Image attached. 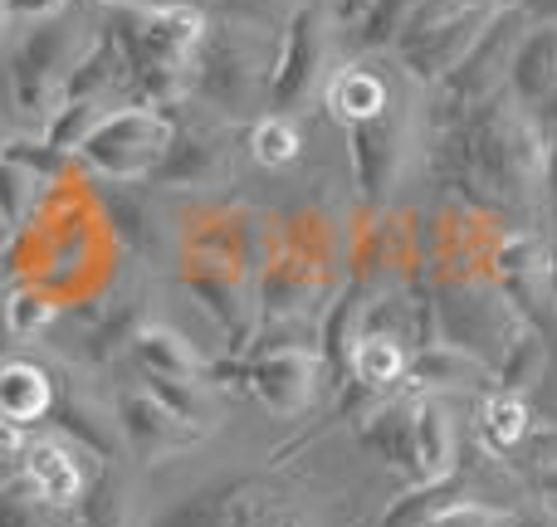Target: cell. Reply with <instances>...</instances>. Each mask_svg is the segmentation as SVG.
<instances>
[{"instance_id": "obj_1", "label": "cell", "mask_w": 557, "mask_h": 527, "mask_svg": "<svg viewBox=\"0 0 557 527\" xmlns=\"http://www.w3.org/2000/svg\"><path fill=\"white\" fill-rule=\"evenodd\" d=\"M172 147V123L143 108L127 113H108L94 123V133L78 142V152L108 176H137L147 166H157V156Z\"/></svg>"}, {"instance_id": "obj_2", "label": "cell", "mask_w": 557, "mask_h": 527, "mask_svg": "<svg viewBox=\"0 0 557 527\" xmlns=\"http://www.w3.org/2000/svg\"><path fill=\"white\" fill-rule=\"evenodd\" d=\"M117 35L133 45V54H143L147 74H176L201 39V15L186 5H127Z\"/></svg>"}, {"instance_id": "obj_3", "label": "cell", "mask_w": 557, "mask_h": 527, "mask_svg": "<svg viewBox=\"0 0 557 527\" xmlns=\"http://www.w3.org/2000/svg\"><path fill=\"white\" fill-rule=\"evenodd\" d=\"M20 474H25L29 493H35L39 503H49V509H69V503H78V493H84V469H78V460L59 440L29 444L25 460H20Z\"/></svg>"}, {"instance_id": "obj_4", "label": "cell", "mask_w": 557, "mask_h": 527, "mask_svg": "<svg viewBox=\"0 0 557 527\" xmlns=\"http://www.w3.org/2000/svg\"><path fill=\"white\" fill-rule=\"evenodd\" d=\"M59 45H64L59 29H39V35H29V45L15 54V88L35 117H45L49 103L59 98V88H64V68H54Z\"/></svg>"}, {"instance_id": "obj_5", "label": "cell", "mask_w": 557, "mask_h": 527, "mask_svg": "<svg viewBox=\"0 0 557 527\" xmlns=\"http://www.w3.org/2000/svg\"><path fill=\"white\" fill-rule=\"evenodd\" d=\"M411 430V469L421 484H441L455 469V430L441 401H421L406 421Z\"/></svg>"}, {"instance_id": "obj_6", "label": "cell", "mask_w": 557, "mask_h": 527, "mask_svg": "<svg viewBox=\"0 0 557 527\" xmlns=\"http://www.w3.org/2000/svg\"><path fill=\"white\" fill-rule=\"evenodd\" d=\"M480 10H460V15H450V20H441L435 29H425V35H416V39H401V54L416 64V74H425V78H435L441 68H455L465 59V49L480 39Z\"/></svg>"}, {"instance_id": "obj_7", "label": "cell", "mask_w": 557, "mask_h": 527, "mask_svg": "<svg viewBox=\"0 0 557 527\" xmlns=\"http://www.w3.org/2000/svg\"><path fill=\"white\" fill-rule=\"evenodd\" d=\"M54 391H49L45 372L29 362H5L0 366V421L10 425H29L49 411Z\"/></svg>"}, {"instance_id": "obj_8", "label": "cell", "mask_w": 557, "mask_h": 527, "mask_svg": "<svg viewBox=\"0 0 557 527\" xmlns=\"http://www.w3.org/2000/svg\"><path fill=\"white\" fill-rule=\"evenodd\" d=\"M327 108H333L343 123L362 127V123H382L386 113V84L367 68H343V74L327 84Z\"/></svg>"}, {"instance_id": "obj_9", "label": "cell", "mask_w": 557, "mask_h": 527, "mask_svg": "<svg viewBox=\"0 0 557 527\" xmlns=\"http://www.w3.org/2000/svg\"><path fill=\"white\" fill-rule=\"evenodd\" d=\"M313 64H318V15L313 10H298L294 25H288V49L274 74V103H288V98L304 93Z\"/></svg>"}, {"instance_id": "obj_10", "label": "cell", "mask_w": 557, "mask_h": 527, "mask_svg": "<svg viewBox=\"0 0 557 527\" xmlns=\"http://www.w3.org/2000/svg\"><path fill=\"white\" fill-rule=\"evenodd\" d=\"M255 391H260L278 415H288L294 405H304V396H308V362L304 356H278V362H264Z\"/></svg>"}, {"instance_id": "obj_11", "label": "cell", "mask_w": 557, "mask_h": 527, "mask_svg": "<svg viewBox=\"0 0 557 527\" xmlns=\"http://www.w3.org/2000/svg\"><path fill=\"white\" fill-rule=\"evenodd\" d=\"M352 372H357V381H367V386H392L396 376L406 372V352L382 332L362 337L352 352Z\"/></svg>"}, {"instance_id": "obj_12", "label": "cell", "mask_w": 557, "mask_h": 527, "mask_svg": "<svg viewBox=\"0 0 557 527\" xmlns=\"http://www.w3.org/2000/svg\"><path fill=\"white\" fill-rule=\"evenodd\" d=\"M484 440L494 444V450H513V444L529 435V405L519 401V396H509V391H499V396H490L484 401Z\"/></svg>"}, {"instance_id": "obj_13", "label": "cell", "mask_w": 557, "mask_h": 527, "mask_svg": "<svg viewBox=\"0 0 557 527\" xmlns=\"http://www.w3.org/2000/svg\"><path fill=\"white\" fill-rule=\"evenodd\" d=\"M255 156H260L264 166H288L298 156V127L288 123L284 113L264 117V123L255 127Z\"/></svg>"}, {"instance_id": "obj_14", "label": "cell", "mask_w": 557, "mask_h": 527, "mask_svg": "<svg viewBox=\"0 0 557 527\" xmlns=\"http://www.w3.org/2000/svg\"><path fill=\"white\" fill-rule=\"evenodd\" d=\"M416 5H421V0H372V5H367L362 29H357V45H382V39H396Z\"/></svg>"}, {"instance_id": "obj_15", "label": "cell", "mask_w": 557, "mask_h": 527, "mask_svg": "<svg viewBox=\"0 0 557 527\" xmlns=\"http://www.w3.org/2000/svg\"><path fill=\"white\" fill-rule=\"evenodd\" d=\"M98 123V108L88 103V98H78V103L64 108V117H54V127H49V147H78L88 133H94Z\"/></svg>"}, {"instance_id": "obj_16", "label": "cell", "mask_w": 557, "mask_h": 527, "mask_svg": "<svg viewBox=\"0 0 557 527\" xmlns=\"http://www.w3.org/2000/svg\"><path fill=\"white\" fill-rule=\"evenodd\" d=\"M425 527H509V523H504L499 513H484V509H474V503H460V509L441 513V518H431Z\"/></svg>"}, {"instance_id": "obj_17", "label": "cell", "mask_w": 557, "mask_h": 527, "mask_svg": "<svg viewBox=\"0 0 557 527\" xmlns=\"http://www.w3.org/2000/svg\"><path fill=\"white\" fill-rule=\"evenodd\" d=\"M45 317H49V308L39 303L35 293H15V298H10V327H15V332H35Z\"/></svg>"}, {"instance_id": "obj_18", "label": "cell", "mask_w": 557, "mask_h": 527, "mask_svg": "<svg viewBox=\"0 0 557 527\" xmlns=\"http://www.w3.org/2000/svg\"><path fill=\"white\" fill-rule=\"evenodd\" d=\"M25 425H10V421H0V460L5 464H15L20 469V460H25Z\"/></svg>"}, {"instance_id": "obj_19", "label": "cell", "mask_w": 557, "mask_h": 527, "mask_svg": "<svg viewBox=\"0 0 557 527\" xmlns=\"http://www.w3.org/2000/svg\"><path fill=\"white\" fill-rule=\"evenodd\" d=\"M64 0H5V10H15V15H45V10H59Z\"/></svg>"}, {"instance_id": "obj_20", "label": "cell", "mask_w": 557, "mask_h": 527, "mask_svg": "<svg viewBox=\"0 0 557 527\" xmlns=\"http://www.w3.org/2000/svg\"><path fill=\"white\" fill-rule=\"evenodd\" d=\"M15 474H20V469H15V464H5V460H0V489H5V484H10V479H15Z\"/></svg>"}, {"instance_id": "obj_21", "label": "cell", "mask_w": 557, "mask_h": 527, "mask_svg": "<svg viewBox=\"0 0 557 527\" xmlns=\"http://www.w3.org/2000/svg\"><path fill=\"white\" fill-rule=\"evenodd\" d=\"M362 5H372V0H343V15H357Z\"/></svg>"}, {"instance_id": "obj_22", "label": "cell", "mask_w": 557, "mask_h": 527, "mask_svg": "<svg viewBox=\"0 0 557 527\" xmlns=\"http://www.w3.org/2000/svg\"><path fill=\"white\" fill-rule=\"evenodd\" d=\"M450 5H455V10H460V5H474V0H450Z\"/></svg>"}, {"instance_id": "obj_23", "label": "cell", "mask_w": 557, "mask_h": 527, "mask_svg": "<svg viewBox=\"0 0 557 527\" xmlns=\"http://www.w3.org/2000/svg\"><path fill=\"white\" fill-rule=\"evenodd\" d=\"M0 5H5V0H0Z\"/></svg>"}]
</instances>
